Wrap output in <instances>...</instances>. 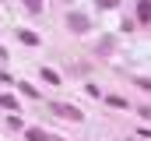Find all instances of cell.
Wrapping results in <instances>:
<instances>
[{
	"label": "cell",
	"mask_w": 151,
	"mask_h": 141,
	"mask_svg": "<svg viewBox=\"0 0 151 141\" xmlns=\"http://www.w3.org/2000/svg\"><path fill=\"white\" fill-rule=\"evenodd\" d=\"M53 113L63 116V120H81V109L77 106H63V102H53Z\"/></svg>",
	"instance_id": "cell-1"
},
{
	"label": "cell",
	"mask_w": 151,
	"mask_h": 141,
	"mask_svg": "<svg viewBox=\"0 0 151 141\" xmlns=\"http://www.w3.org/2000/svg\"><path fill=\"white\" fill-rule=\"evenodd\" d=\"M67 25H70V32H88V18H84V14H70V18H67Z\"/></svg>",
	"instance_id": "cell-2"
},
{
	"label": "cell",
	"mask_w": 151,
	"mask_h": 141,
	"mask_svg": "<svg viewBox=\"0 0 151 141\" xmlns=\"http://www.w3.org/2000/svg\"><path fill=\"white\" fill-rule=\"evenodd\" d=\"M25 134H28V141H53L49 134H46V131H39V127H28Z\"/></svg>",
	"instance_id": "cell-3"
},
{
	"label": "cell",
	"mask_w": 151,
	"mask_h": 141,
	"mask_svg": "<svg viewBox=\"0 0 151 141\" xmlns=\"http://www.w3.org/2000/svg\"><path fill=\"white\" fill-rule=\"evenodd\" d=\"M148 14H151L148 0H141V4H137V18H141V21H148Z\"/></svg>",
	"instance_id": "cell-4"
},
{
	"label": "cell",
	"mask_w": 151,
	"mask_h": 141,
	"mask_svg": "<svg viewBox=\"0 0 151 141\" xmlns=\"http://www.w3.org/2000/svg\"><path fill=\"white\" fill-rule=\"evenodd\" d=\"M0 106H4V109H18V99H14V95H0Z\"/></svg>",
	"instance_id": "cell-5"
},
{
	"label": "cell",
	"mask_w": 151,
	"mask_h": 141,
	"mask_svg": "<svg viewBox=\"0 0 151 141\" xmlns=\"http://www.w3.org/2000/svg\"><path fill=\"white\" fill-rule=\"evenodd\" d=\"M21 35V42H28V46H39V35H32V32H18Z\"/></svg>",
	"instance_id": "cell-6"
},
{
	"label": "cell",
	"mask_w": 151,
	"mask_h": 141,
	"mask_svg": "<svg viewBox=\"0 0 151 141\" xmlns=\"http://www.w3.org/2000/svg\"><path fill=\"white\" fill-rule=\"evenodd\" d=\"M42 78H46L49 85H60V78H56V70H46V67H42Z\"/></svg>",
	"instance_id": "cell-7"
},
{
	"label": "cell",
	"mask_w": 151,
	"mask_h": 141,
	"mask_svg": "<svg viewBox=\"0 0 151 141\" xmlns=\"http://www.w3.org/2000/svg\"><path fill=\"white\" fill-rule=\"evenodd\" d=\"M21 4H25L28 11H42V0H21Z\"/></svg>",
	"instance_id": "cell-8"
},
{
	"label": "cell",
	"mask_w": 151,
	"mask_h": 141,
	"mask_svg": "<svg viewBox=\"0 0 151 141\" xmlns=\"http://www.w3.org/2000/svg\"><path fill=\"white\" fill-rule=\"evenodd\" d=\"M119 0H99V7H116Z\"/></svg>",
	"instance_id": "cell-9"
}]
</instances>
